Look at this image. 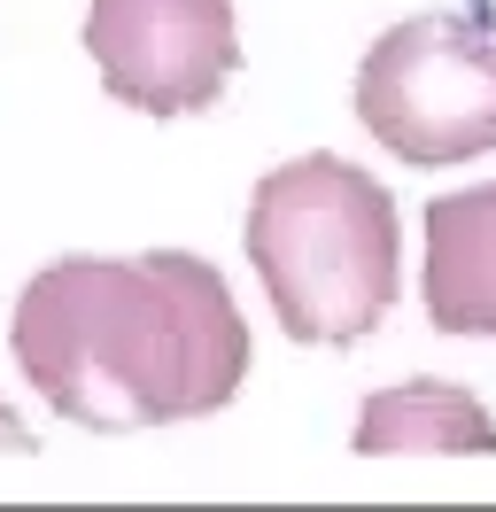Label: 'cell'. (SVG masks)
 <instances>
[{"label": "cell", "mask_w": 496, "mask_h": 512, "mask_svg": "<svg viewBox=\"0 0 496 512\" xmlns=\"http://www.w3.org/2000/svg\"><path fill=\"white\" fill-rule=\"evenodd\" d=\"M248 264L287 342H365L403 295L396 194L326 148L272 163L248 194Z\"/></svg>", "instance_id": "cell-2"}, {"label": "cell", "mask_w": 496, "mask_h": 512, "mask_svg": "<svg viewBox=\"0 0 496 512\" xmlns=\"http://www.w3.org/2000/svg\"><path fill=\"white\" fill-rule=\"evenodd\" d=\"M427 319L442 334H481L496 342V179L465 194L427 202Z\"/></svg>", "instance_id": "cell-5"}, {"label": "cell", "mask_w": 496, "mask_h": 512, "mask_svg": "<svg viewBox=\"0 0 496 512\" xmlns=\"http://www.w3.org/2000/svg\"><path fill=\"white\" fill-rule=\"evenodd\" d=\"M86 55L101 70L109 101L140 117H194L225 101L241 70L233 0H93Z\"/></svg>", "instance_id": "cell-4"}, {"label": "cell", "mask_w": 496, "mask_h": 512, "mask_svg": "<svg viewBox=\"0 0 496 512\" xmlns=\"http://www.w3.org/2000/svg\"><path fill=\"white\" fill-rule=\"evenodd\" d=\"M0 450H31V427L8 412V404H0Z\"/></svg>", "instance_id": "cell-7"}, {"label": "cell", "mask_w": 496, "mask_h": 512, "mask_svg": "<svg viewBox=\"0 0 496 512\" xmlns=\"http://www.w3.org/2000/svg\"><path fill=\"white\" fill-rule=\"evenodd\" d=\"M357 125L403 163H465L496 148V32L473 16H411L357 63Z\"/></svg>", "instance_id": "cell-3"}, {"label": "cell", "mask_w": 496, "mask_h": 512, "mask_svg": "<svg viewBox=\"0 0 496 512\" xmlns=\"http://www.w3.org/2000/svg\"><path fill=\"white\" fill-rule=\"evenodd\" d=\"M357 458H403V450H450V458H489L496 419L481 396H465L458 381H396L372 388L357 404Z\"/></svg>", "instance_id": "cell-6"}, {"label": "cell", "mask_w": 496, "mask_h": 512, "mask_svg": "<svg viewBox=\"0 0 496 512\" xmlns=\"http://www.w3.org/2000/svg\"><path fill=\"white\" fill-rule=\"evenodd\" d=\"M24 381L93 435L225 412L248 381V319L225 272L186 249L62 256L8 319Z\"/></svg>", "instance_id": "cell-1"}]
</instances>
